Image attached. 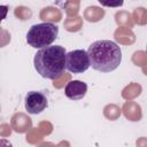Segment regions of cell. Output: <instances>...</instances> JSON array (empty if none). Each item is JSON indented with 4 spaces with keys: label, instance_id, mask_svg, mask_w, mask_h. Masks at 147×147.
<instances>
[{
    "label": "cell",
    "instance_id": "1",
    "mask_svg": "<svg viewBox=\"0 0 147 147\" xmlns=\"http://www.w3.org/2000/svg\"><path fill=\"white\" fill-rule=\"evenodd\" d=\"M67 52L63 46L51 45L39 49L33 57V64L37 72L46 79L59 78L65 69Z\"/></svg>",
    "mask_w": 147,
    "mask_h": 147
},
{
    "label": "cell",
    "instance_id": "5",
    "mask_svg": "<svg viewBox=\"0 0 147 147\" xmlns=\"http://www.w3.org/2000/svg\"><path fill=\"white\" fill-rule=\"evenodd\" d=\"M24 105L25 109L29 114H40L42 113L47 106H48V100L46 95L42 92L39 91H30L26 93L25 99H24Z\"/></svg>",
    "mask_w": 147,
    "mask_h": 147
},
{
    "label": "cell",
    "instance_id": "3",
    "mask_svg": "<svg viewBox=\"0 0 147 147\" xmlns=\"http://www.w3.org/2000/svg\"><path fill=\"white\" fill-rule=\"evenodd\" d=\"M59 34V28L53 23H39L32 25L26 33V42L33 48L51 46Z\"/></svg>",
    "mask_w": 147,
    "mask_h": 147
},
{
    "label": "cell",
    "instance_id": "6",
    "mask_svg": "<svg viewBox=\"0 0 147 147\" xmlns=\"http://www.w3.org/2000/svg\"><path fill=\"white\" fill-rule=\"evenodd\" d=\"M86 92H87V85L82 80H71L64 87L65 96L74 101L82 100L85 96Z\"/></svg>",
    "mask_w": 147,
    "mask_h": 147
},
{
    "label": "cell",
    "instance_id": "2",
    "mask_svg": "<svg viewBox=\"0 0 147 147\" xmlns=\"http://www.w3.org/2000/svg\"><path fill=\"white\" fill-rule=\"evenodd\" d=\"M87 54L91 67L100 72H110L118 68L122 61L121 47L111 40H96L88 46Z\"/></svg>",
    "mask_w": 147,
    "mask_h": 147
},
{
    "label": "cell",
    "instance_id": "4",
    "mask_svg": "<svg viewBox=\"0 0 147 147\" xmlns=\"http://www.w3.org/2000/svg\"><path fill=\"white\" fill-rule=\"evenodd\" d=\"M91 67V61L87 51L75 49L67 53L65 69L72 74H83Z\"/></svg>",
    "mask_w": 147,
    "mask_h": 147
}]
</instances>
